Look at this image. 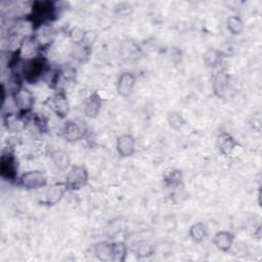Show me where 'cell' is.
Here are the masks:
<instances>
[{"label":"cell","instance_id":"cell-2","mask_svg":"<svg viewBox=\"0 0 262 262\" xmlns=\"http://www.w3.org/2000/svg\"><path fill=\"white\" fill-rule=\"evenodd\" d=\"M89 180V174L85 168L81 166L73 167L67 177V185L72 190H78L83 187Z\"/></svg>","mask_w":262,"mask_h":262},{"label":"cell","instance_id":"cell-9","mask_svg":"<svg viewBox=\"0 0 262 262\" xmlns=\"http://www.w3.org/2000/svg\"><path fill=\"white\" fill-rule=\"evenodd\" d=\"M96 255L102 261H116L115 244L107 242L100 243L96 247Z\"/></svg>","mask_w":262,"mask_h":262},{"label":"cell","instance_id":"cell-13","mask_svg":"<svg viewBox=\"0 0 262 262\" xmlns=\"http://www.w3.org/2000/svg\"><path fill=\"white\" fill-rule=\"evenodd\" d=\"M101 99L100 97L95 94L93 95L89 100H87L85 104V114L90 118H96L100 112L101 109Z\"/></svg>","mask_w":262,"mask_h":262},{"label":"cell","instance_id":"cell-20","mask_svg":"<svg viewBox=\"0 0 262 262\" xmlns=\"http://www.w3.org/2000/svg\"><path fill=\"white\" fill-rule=\"evenodd\" d=\"M168 123L172 128L179 129L185 124V120L179 113L172 112V113H169L168 115Z\"/></svg>","mask_w":262,"mask_h":262},{"label":"cell","instance_id":"cell-17","mask_svg":"<svg viewBox=\"0 0 262 262\" xmlns=\"http://www.w3.org/2000/svg\"><path fill=\"white\" fill-rule=\"evenodd\" d=\"M228 28L233 34L238 35L243 32L244 24L239 17L233 16V17L229 18V20H228Z\"/></svg>","mask_w":262,"mask_h":262},{"label":"cell","instance_id":"cell-6","mask_svg":"<svg viewBox=\"0 0 262 262\" xmlns=\"http://www.w3.org/2000/svg\"><path fill=\"white\" fill-rule=\"evenodd\" d=\"M0 171L2 176L8 180H15L17 176V166L16 160L13 155L8 154L4 155L2 158V164H0Z\"/></svg>","mask_w":262,"mask_h":262},{"label":"cell","instance_id":"cell-5","mask_svg":"<svg viewBox=\"0 0 262 262\" xmlns=\"http://www.w3.org/2000/svg\"><path fill=\"white\" fill-rule=\"evenodd\" d=\"M117 150L122 157H130L135 154L136 142L129 135H123L117 140Z\"/></svg>","mask_w":262,"mask_h":262},{"label":"cell","instance_id":"cell-1","mask_svg":"<svg viewBox=\"0 0 262 262\" xmlns=\"http://www.w3.org/2000/svg\"><path fill=\"white\" fill-rule=\"evenodd\" d=\"M55 15L52 3H35L32 9V22L40 24L50 20Z\"/></svg>","mask_w":262,"mask_h":262},{"label":"cell","instance_id":"cell-19","mask_svg":"<svg viewBox=\"0 0 262 262\" xmlns=\"http://www.w3.org/2000/svg\"><path fill=\"white\" fill-rule=\"evenodd\" d=\"M204 61L208 66L214 67L221 62V54L217 51L210 50L204 55Z\"/></svg>","mask_w":262,"mask_h":262},{"label":"cell","instance_id":"cell-18","mask_svg":"<svg viewBox=\"0 0 262 262\" xmlns=\"http://www.w3.org/2000/svg\"><path fill=\"white\" fill-rule=\"evenodd\" d=\"M63 189L61 187H54L52 188L50 191L47 192V200L46 202L50 205L52 204H56L57 202H59L61 200V198L63 197Z\"/></svg>","mask_w":262,"mask_h":262},{"label":"cell","instance_id":"cell-4","mask_svg":"<svg viewBox=\"0 0 262 262\" xmlns=\"http://www.w3.org/2000/svg\"><path fill=\"white\" fill-rule=\"evenodd\" d=\"M48 104L50 108L60 117H65L69 113V104L64 94H58L52 97Z\"/></svg>","mask_w":262,"mask_h":262},{"label":"cell","instance_id":"cell-7","mask_svg":"<svg viewBox=\"0 0 262 262\" xmlns=\"http://www.w3.org/2000/svg\"><path fill=\"white\" fill-rule=\"evenodd\" d=\"M84 122L77 121H69L64 128L65 138L69 141H77L80 140L85 133Z\"/></svg>","mask_w":262,"mask_h":262},{"label":"cell","instance_id":"cell-16","mask_svg":"<svg viewBox=\"0 0 262 262\" xmlns=\"http://www.w3.org/2000/svg\"><path fill=\"white\" fill-rule=\"evenodd\" d=\"M190 235H191V238L197 242V243H200L202 242L206 236H207V227L204 225V224H195L191 230H190Z\"/></svg>","mask_w":262,"mask_h":262},{"label":"cell","instance_id":"cell-10","mask_svg":"<svg viewBox=\"0 0 262 262\" xmlns=\"http://www.w3.org/2000/svg\"><path fill=\"white\" fill-rule=\"evenodd\" d=\"M15 103L16 106L22 111L27 112L30 110L32 104H33V98L29 91L27 90H19L15 95Z\"/></svg>","mask_w":262,"mask_h":262},{"label":"cell","instance_id":"cell-3","mask_svg":"<svg viewBox=\"0 0 262 262\" xmlns=\"http://www.w3.org/2000/svg\"><path fill=\"white\" fill-rule=\"evenodd\" d=\"M21 185L28 190H36L47 185V179L43 176V173L39 171H30L23 174L21 178Z\"/></svg>","mask_w":262,"mask_h":262},{"label":"cell","instance_id":"cell-14","mask_svg":"<svg viewBox=\"0 0 262 262\" xmlns=\"http://www.w3.org/2000/svg\"><path fill=\"white\" fill-rule=\"evenodd\" d=\"M237 145L235 140L228 134H223L218 138V147L225 155H230Z\"/></svg>","mask_w":262,"mask_h":262},{"label":"cell","instance_id":"cell-12","mask_svg":"<svg viewBox=\"0 0 262 262\" xmlns=\"http://www.w3.org/2000/svg\"><path fill=\"white\" fill-rule=\"evenodd\" d=\"M234 243V236L229 232H220L214 237V244L221 251H229Z\"/></svg>","mask_w":262,"mask_h":262},{"label":"cell","instance_id":"cell-11","mask_svg":"<svg viewBox=\"0 0 262 262\" xmlns=\"http://www.w3.org/2000/svg\"><path fill=\"white\" fill-rule=\"evenodd\" d=\"M45 61L43 59L40 58H36L33 61H31L28 64V67L25 70V74H26V78L28 80H35L37 79L41 73L43 72V69H45Z\"/></svg>","mask_w":262,"mask_h":262},{"label":"cell","instance_id":"cell-15","mask_svg":"<svg viewBox=\"0 0 262 262\" xmlns=\"http://www.w3.org/2000/svg\"><path fill=\"white\" fill-rule=\"evenodd\" d=\"M52 160L59 169H66L70 164V158L65 151L58 150L52 153Z\"/></svg>","mask_w":262,"mask_h":262},{"label":"cell","instance_id":"cell-8","mask_svg":"<svg viewBox=\"0 0 262 262\" xmlns=\"http://www.w3.org/2000/svg\"><path fill=\"white\" fill-rule=\"evenodd\" d=\"M135 84H136V79L134 75H131L130 73H123L118 80L117 90L119 95L122 97L130 96V94L134 91Z\"/></svg>","mask_w":262,"mask_h":262},{"label":"cell","instance_id":"cell-21","mask_svg":"<svg viewBox=\"0 0 262 262\" xmlns=\"http://www.w3.org/2000/svg\"><path fill=\"white\" fill-rule=\"evenodd\" d=\"M84 36H85V33H84L82 30L77 29V28L74 29V30L72 31V33H71V37H72L75 41H77V42L83 41Z\"/></svg>","mask_w":262,"mask_h":262}]
</instances>
